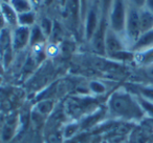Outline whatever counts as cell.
<instances>
[{
    "mask_svg": "<svg viewBox=\"0 0 153 143\" xmlns=\"http://www.w3.org/2000/svg\"><path fill=\"white\" fill-rule=\"evenodd\" d=\"M53 0H43V3H44L45 5H51V3H53Z\"/></svg>",
    "mask_w": 153,
    "mask_h": 143,
    "instance_id": "f1b7e54d",
    "label": "cell"
},
{
    "mask_svg": "<svg viewBox=\"0 0 153 143\" xmlns=\"http://www.w3.org/2000/svg\"><path fill=\"white\" fill-rule=\"evenodd\" d=\"M112 0H101V10H102V16L108 18L109 10L111 7Z\"/></svg>",
    "mask_w": 153,
    "mask_h": 143,
    "instance_id": "ffe728a7",
    "label": "cell"
},
{
    "mask_svg": "<svg viewBox=\"0 0 153 143\" xmlns=\"http://www.w3.org/2000/svg\"><path fill=\"white\" fill-rule=\"evenodd\" d=\"M125 33L128 40L131 42V46L137 41L140 34V10L130 7L127 11V19H126Z\"/></svg>",
    "mask_w": 153,
    "mask_h": 143,
    "instance_id": "3957f363",
    "label": "cell"
},
{
    "mask_svg": "<svg viewBox=\"0 0 153 143\" xmlns=\"http://www.w3.org/2000/svg\"><path fill=\"white\" fill-rule=\"evenodd\" d=\"M40 28L42 30L43 34L45 35V37H48L51 34V32H53V22L48 18H43L41 20Z\"/></svg>",
    "mask_w": 153,
    "mask_h": 143,
    "instance_id": "ac0fdd59",
    "label": "cell"
},
{
    "mask_svg": "<svg viewBox=\"0 0 153 143\" xmlns=\"http://www.w3.org/2000/svg\"><path fill=\"white\" fill-rule=\"evenodd\" d=\"M1 15L10 26H13L14 28L18 26V14L10 3L1 2Z\"/></svg>",
    "mask_w": 153,
    "mask_h": 143,
    "instance_id": "ba28073f",
    "label": "cell"
},
{
    "mask_svg": "<svg viewBox=\"0 0 153 143\" xmlns=\"http://www.w3.org/2000/svg\"><path fill=\"white\" fill-rule=\"evenodd\" d=\"M5 23H7V22H5L4 18H3V16L0 14V28H2L3 25H4Z\"/></svg>",
    "mask_w": 153,
    "mask_h": 143,
    "instance_id": "83f0119b",
    "label": "cell"
},
{
    "mask_svg": "<svg viewBox=\"0 0 153 143\" xmlns=\"http://www.w3.org/2000/svg\"><path fill=\"white\" fill-rule=\"evenodd\" d=\"M10 4L13 7L17 14L27 13L33 11V5L30 0H11Z\"/></svg>",
    "mask_w": 153,
    "mask_h": 143,
    "instance_id": "4fadbf2b",
    "label": "cell"
},
{
    "mask_svg": "<svg viewBox=\"0 0 153 143\" xmlns=\"http://www.w3.org/2000/svg\"><path fill=\"white\" fill-rule=\"evenodd\" d=\"M0 14H1V2H0Z\"/></svg>",
    "mask_w": 153,
    "mask_h": 143,
    "instance_id": "1f68e13d",
    "label": "cell"
},
{
    "mask_svg": "<svg viewBox=\"0 0 153 143\" xmlns=\"http://www.w3.org/2000/svg\"><path fill=\"white\" fill-rule=\"evenodd\" d=\"M108 109L114 117L125 120H140L145 113L137 98L126 91H117L110 96Z\"/></svg>",
    "mask_w": 153,
    "mask_h": 143,
    "instance_id": "6da1fadb",
    "label": "cell"
},
{
    "mask_svg": "<svg viewBox=\"0 0 153 143\" xmlns=\"http://www.w3.org/2000/svg\"><path fill=\"white\" fill-rule=\"evenodd\" d=\"M35 13L34 11L27 12V13L18 14V25L21 26H32L35 24Z\"/></svg>",
    "mask_w": 153,
    "mask_h": 143,
    "instance_id": "5bb4252c",
    "label": "cell"
},
{
    "mask_svg": "<svg viewBox=\"0 0 153 143\" xmlns=\"http://www.w3.org/2000/svg\"><path fill=\"white\" fill-rule=\"evenodd\" d=\"M134 60L136 63L142 66H148L153 64V46L134 53Z\"/></svg>",
    "mask_w": 153,
    "mask_h": 143,
    "instance_id": "30bf717a",
    "label": "cell"
},
{
    "mask_svg": "<svg viewBox=\"0 0 153 143\" xmlns=\"http://www.w3.org/2000/svg\"><path fill=\"white\" fill-rule=\"evenodd\" d=\"M76 125H69L68 127H66L65 130V136L66 137H70L74 135V133L76 132Z\"/></svg>",
    "mask_w": 153,
    "mask_h": 143,
    "instance_id": "cb8c5ba5",
    "label": "cell"
},
{
    "mask_svg": "<svg viewBox=\"0 0 153 143\" xmlns=\"http://www.w3.org/2000/svg\"><path fill=\"white\" fill-rule=\"evenodd\" d=\"M0 2H5V3H10L11 0H0Z\"/></svg>",
    "mask_w": 153,
    "mask_h": 143,
    "instance_id": "4dcf8cb0",
    "label": "cell"
},
{
    "mask_svg": "<svg viewBox=\"0 0 153 143\" xmlns=\"http://www.w3.org/2000/svg\"><path fill=\"white\" fill-rule=\"evenodd\" d=\"M30 3H32L33 7H39V5L43 2V0H30Z\"/></svg>",
    "mask_w": 153,
    "mask_h": 143,
    "instance_id": "4316f807",
    "label": "cell"
},
{
    "mask_svg": "<svg viewBox=\"0 0 153 143\" xmlns=\"http://www.w3.org/2000/svg\"><path fill=\"white\" fill-rule=\"evenodd\" d=\"M89 86H90V90H91L94 93H96V94H102V93H104L105 91H106L105 86L103 85L101 82H98V81L90 82Z\"/></svg>",
    "mask_w": 153,
    "mask_h": 143,
    "instance_id": "d6986e66",
    "label": "cell"
},
{
    "mask_svg": "<svg viewBox=\"0 0 153 143\" xmlns=\"http://www.w3.org/2000/svg\"><path fill=\"white\" fill-rule=\"evenodd\" d=\"M144 67H145V74H146L149 78L153 79V64L148 65V66H144Z\"/></svg>",
    "mask_w": 153,
    "mask_h": 143,
    "instance_id": "d4e9b609",
    "label": "cell"
},
{
    "mask_svg": "<svg viewBox=\"0 0 153 143\" xmlns=\"http://www.w3.org/2000/svg\"><path fill=\"white\" fill-rule=\"evenodd\" d=\"M53 109V100H42L37 104V111L42 115H47Z\"/></svg>",
    "mask_w": 153,
    "mask_h": 143,
    "instance_id": "2e32d148",
    "label": "cell"
},
{
    "mask_svg": "<svg viewBox=\"0 0 153 143\" xmlns=\"http://www.w3.org/2000/svg\"><path fill=\"white\" fill-rule=\"evenodd\" d=\"M60 1V4L62 5V7H66V2H67V0H59Z\"/></svg>",
    "mask_w": 153,
    "mask_h": 143,
    "instance_id": "f546056e",
    "label": "cell"
},
{
    "mask_svg": "<svg viewBox=\"0 0 153 143\" xmlns=\"http://www.w3.org/2000/svg\"><path fill=\"white\" fill-rule=\"evenodd\" d=\"M140 24L142 34L153 30V13L145 7L140 10Z\"/></svg>",
    "mask_w": 153,
    "mask_h": 143,
    "instance_id": "9c48e42d",
    "label": "cell"
},
{
    "mask_svg": "<svg viewBox=\"0 0 153 143\" xmlns=\"http://www.w3.org/2000/svg\"><path fill=\"white\" fill-rule=\"evenodd\" d=\"M105 49H106V55L112 56L119 52L125 51V45L123 41L120 38V35L113 32L108 26L105 37Z\"/></svg>",
    "mask_w": 153,
    "mask_h": 143,
    "instance_id": "5b68a950",
    "label": "cell"
},
{
    "mask_svg": "<svg viewBox=\"0 0 153 143\" xmlns=\"http://www.w3.org/2000/svg\"><path fill=\"white\" fill-rule=\"evenodd\" d=\"M66 7L69 10L74 23L76 24L81 18V2H80V0H67Z\"/></svg>",
    "mask_w": 153,
    "mask_h": 143,
    "instance_id": "7c38bea8",
    "label": "cell"
},
{
    "mask_svg": "<svg viewBox=\"0 0 153 143\" xmlns=\"http://www.w3.org/2000/svg\"><path fill=\"white\" fill-rule=\"evenodd\" d=\"M132 5L134 7H136L137 10H142L145 7V4H146V0H131Z\"/></svg>",
    "mask_w": 153,
    "mask_h": 143,
    "instance_id": "603a6c76",
    "label": "cell"
},
{
    "mask_svg": "<svg viewBox=\"0 0 153 143\" xmlns=\"http://www.w3.org/2000/svg\"><path fill=\"white\" fill-rule=\"evenodd\" d=\"M80 2H81V19L84 21L88 11V0H80Z\"/></svg>",
    "mask_w": 153,
    "mask_h": 143,
    "instance_id": "7402d4cb",
    "label": "cell"
},
{
    "mask_svg": "<svg viewBox=\"0 0 153 143\" xmlns=\"http://www.w3.org/2000/svg\"><path fill=\"white\" fill-rule=\"evenodd\" d=\"M127 11L126 0H112L108 13V25L119 35L125 33Z\"/></svg>",
    "mask_w": 153,
    "mask_h": 143,
    "instance_id": "7a4b0ae2",
    "label": "cell"
},
{
    "mask_svg": "<svg viewBox=\"0 0 153 143\" xmlns=\"http://www.w3.org/2000/svg\"><path fill=\"white\" fill-rule=\"evenodd\" d=\"M136 92L138 96L153 102V86H136Z\"/></svg>",
    "mask_w": 153,
    "mask_h": 143,
    "instance_id": "e0dca14e",
    "label": "cell"
},
{
    "mask_svg": "<svg viewBox=\"0 0 153 143\" xmlns=\"http://www.w3.org/2000/svg\"><path fill=\"white\" fill-rule=\"evenodd\" d=\"M45 35L43 34L42 30H41L40 25L34 24L30 28V45L35 46L37 44L43 43L45 40Z\"/></svg>",
    "mask_w": 153,
    "mask_h": 143,
    "instance_id": "8fae6325",
    "label": "cell"
},
{
    "mask_svg": "<svg viewBox=\"0 0 153 143\" xmlns=\"http://www.w3.org/2000/svg\"><path fill=\"white\" fill-rule=\"evenodd\" d=\"M30 28L28 26L18 25L14 28L11 36V41L13 47L16 51L22 49L30 44Z\"/></svg>",
    "mask_w": 153,
    "mask_h": 143,
    "instance_id": "277c9868",
    "label": "cell"
},
{
    "mask_svg": "<svg viewBox=\"0 0 153 143\" xmlns=\"http://www.w3.org/2000/svg\"><path fill=\"white\" fill-rule=\"evenodd\" d=\"M136 98H137L138 103H140L143 111H144L145 116H148L150 119H153V102H151V101L138 96V95L136 96Z\"/></svg>",
    "mask_w": 153,
    "mask_h": 143,
    "instance_id": "9a60e30c",
    "label": "cell"
},
{
    "mask_svg": "<svg viewBox=\"0 0 153 143\" xmlns=\"http://www.w3.org/2000/svg\"><path fill=\"white\" fill-rule=\"evenodd\" d=\"M145 9L150 11L153 13V0H146V4H145Z\"/></svg>",
    "mask_w": 153,
    "mask_h": 143,
    "instance_id": "484cf974",
    "label": "cell"
},
{
    "mask_svg": "<svg viewBox=\"0 0 153 143\" xmlns=\"http://www.w3.org/2000/svg\"><path fill=\"white\" fill-rule=\"evenodd\" d=\"M14 135V130L12 126L10 125H5L4 128L2 130V139L3 141H9L11 140V138L13 137Z\"/></svg>",
    "mask_w": 153,
    "mask_h": 143,
    "instance_id": "44dd1931",
    "label": "cell"
},
{
    "mask_svg": "<svg viewBox=\"0 0 153 143\" xmlns=\"http://www.w3.org/2000/svg\"><path fill=\"white\" fill-rule=\"evenodd\" d=\"M151 46H153V30L140 34L137 41L130 47V51L136 53V52L144 51V49H149Z\"/></svg>",
    "mask_w": 153,
    "mask_h": 143,
    "instance_id": "52a82bcc",
    "label": "cell"
},
{
    "mask_svg": "<svg viewBox=\"0 0 153 143\" xmlns=\"http://www.w3.org/2000/svg\"><path fill=\"white\" fill-rule=\"evenodd\" d=\"M84 21H85V37L88 41H90L98 28L99 23H100L98 12L96 11V9L94 7L88 9Z\"/></svg>",
    "mask_w": 153,
    "mask_h": 143,
    "instance_id": "8992f818",
    "label": "cell"
}]
</instances>
